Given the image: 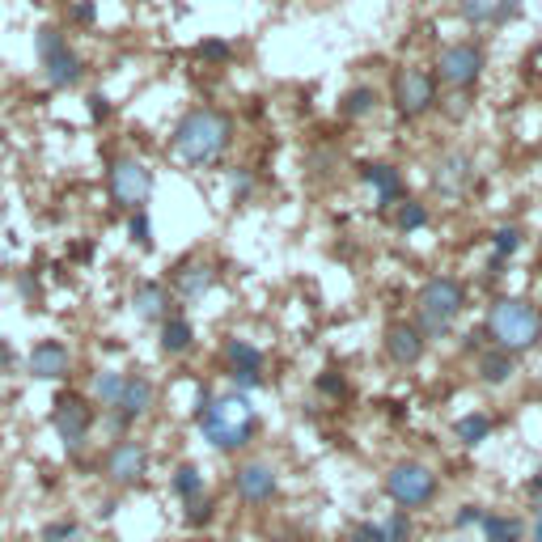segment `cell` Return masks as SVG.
<instances>
[{
  "label": "cell",
  "mask_w": 542,
  "mask_h": 542,
  "mask_svg": "<svg viewBox=\"0 0 542 542\" xmlns=\"http://www.w3.org/2000/svg\"><path fill=\"white\" fill-rule=\"evenodd\" d=\"M128 238L136 250H153V216L149 212H128Z\"/></svg>",
  "instance_id": "obj_32"
},
{
  "label": "cell",
  "mask_w": 542,
  "mask_h": 542,
  "mask_svg": "<svg viewBox=\"0 0 542 542\" xmlns=\"http://www.w3.org/2000/svg\"><path fill=\"white\" fill-rule=\"evenodd\" d=\"M483 276H487V280H500V276H504V259H496V255L487 259V271H483Z\"/></svg>",
  "instance_id": "obj_46"
},
{
  "label": "cell",
  "mask_w": 542,
  "mask_h": 542,
  "mask_svg": "<svg viewBox=\"0 0 542 542\" xmlns=\"http://www.w3.org/2000/svg\"><path fill=\"white\" fill-rule=\"evenodd\" d=\"M441 492V479L432 466L424 462H394L386 471V496L399 504V509H424Z\"/></svg>",
  "instance_id": "obj_8"
},
{
  "label": "cell",
  "mask_w": 542,
  "mask_h": 542,
  "mask_svg": "<svg viewBox=\"0 0 542 542\" xmlns=\"http://www.w3.org/2000/svg\"><path fill=\"white\" fill-rule=\"evenodd\" d=\"M428 221H432V212L424 200H411L407 195L403 204H394V229L399 233H420V229H428Z\"/></svg>",
  "instance_id": "obj_28"
},
{
  "label": "cell",
  "mask_w": 542,
  "mask_h": 542,
  "mask_svg": "<svg viewBox=\"0 0 542 542\" xmlns=\"http://www.w3.org/2000/svg\"><path fill=\"white\" fill-rule=\"evenodd\" d=\"M343 119H369L373 111H377V89L373 85H356V89H348V94H343Z\"/></svg>",
  "instance_id": "obj_29"
},
{
  "label": "cell",
  "mask_w": 542,
  "mask_h": 542,
  "mask_svg": "<svg viewBox=\"0 0 542 542\" xmlns=\"http://www.w3.org/2000/svg\"><path fill=\"white\" fill-rule=\"evenodd\" d=\"M479 530L487 542H526V521L513 513H483Z\"/></svg>",
  "instance_id": "obj_25"
},
{
  "label": "cell",
  "mask_w": 542,
  "mask_h": 542,
  "mask_svg": "<svg viewBox=\"0 0 542 542\" xmlns=\"http://www.w3.org/2000/svg\"><path fill=\"white\" fill-rule=\"evenodd\" d=\"M17 293H22L26 301H34V297H39V280H34L30 271H22V276H17Z\"/></svg>",
  "instance_id": "obj_44"
},
{
  "label": "cell",
  "mask_w": 542,
  "mask_h": 542,
  "mask_svg": "<svg viewBox=\"0 0 542 542\" xmlns=\"http://www.w3.org/2000/svg\"><path fill=\"white\" fill-rule=\"evenodd\" d=\"M475 183V161L471 153L462 149H449L437 157V166H432V191L441 195V200H462L466 191Z\"/></svg>",
  "instance_id": "obj_13"
},
{
  "label": "cell",
  "mask_w": 542,
  "mask_h": 542,
  "mask_svg": "<svg viewBox=\"0 0 542 542\" xmlns=\"http://www.w3.org/2000/svg\"><path fill=\"white\" fill-rule=\"evenodd\" d=\"M479 521H483V509H479V504H466V509H458L454 526L458 530H471V526H479Z\"/></svg>",
  "instance_id": "obj_42"
},
{
  "label": "cell",
  "mask_w": 542,
  "mask_h": 542,
  "mask_svg": "<svg viewBox=\"0 0 542 542\" xmlns=\"http://www.w3.org/2000/svg\"><path fill=\"white\" fill-rule=\"evenodd\" d=\"M492 432H496V420L487 411H466V415L454 420V437L466 449H479L483 441H492Z\"/></svg>",
  "instance_id": "obj_24"
},
{
  "label": "cell",
  "mask_w": 542,
  "mask_h": 542,
  "mask_svg": "<svg viewBox=\"0 0 542 542\" xmlns=\"http://www.w3.org/2000/svg\"><path fill=\"white\" fill-rule=\"evenodd\" d=\"M441 106V81L432 68L420 64H403L394 72V111L403 119H424Z\"/></svg>",
  "instance_id": "obj_7"
},
{
  "label": "cell",
  "mask_w": 542,
  "mask_h": 542,
  "mask_svg": "<svg viewBox=\"0 0 542 542\" xmlns=\"http://www.w3.org/2000/svg\"><path fill=\"white\" fill-rule=\"evenodd\" d=\"M216 288V267L204 259H187L170 271V293L174 301H200Z\"/></svg>",
  "instance_id": "obj_17"
},
{
  "label": "cell",
  "mask_w": 542,
  "mask_h": 542,
  "mask_svg": "<svg viewBox=\"0 0 542 542\" xmlns=\"http://www.w3.org/2000/svg\"><path fill=\"white\" fill-rule=\"evenodd\" d=\"M462 348L479 356V352L487 348V331H483V327H475V331H466V335H462Z\"/></svg>",
  "instance_id": "obj_43"
},
{
  "label": "cell",
  "mask_w": 542,
  "mask_h": 542,
  "mask_svg": "<svg viewBox=\"0 0 542 542\" xmlns=\"http://www.w3.org/2000/svg\"><path fill=\"white\" fill-rule=\"evenodd\" d=\"M466 301H471V293H466V284L454 280V276H432L424 280V288L415 293V327L424 331V339H445L449 331H454V322L466 314Z\"/></svg>",
  "instance_id": "obj_4"
},
{
  "label": "cell",
  "mask_w": 542,
  "mask_h": 542,
  "mask_svg": "<svg viewBox=\"0 0 542 542\" xmlns=\"http://www.w3.org/2000/svg\"><path fill=\"white\" fill-rule=\"evenodd\" d=\"M437 111H445V119H449V123H462L466 115H471V98H466V94L441 98V106H437Z\"/></svg>",
  "instance_id": "obj_37"
},
{
  "label": "cell",
  "mask_w": 542,
  "mask_h": 542,
  "mask_svg": "<svg viewBox=\"0 0 542 542\" xmlns=\"http://www.w3.org/2000/svg\"><path fill=\"white\" fill-rule=\"evenodd\" d=\"M132 314L140 322H161L166 314H174V293L166 280H136L132 288Z\"/></svg>",
  "instance_id": "obj_20"
},
{
  "label": "cell",
  "mask_w": 542,
  "mask_h": 542,
  "mask_svg": "<svg viewBox=\"0 0 542 542\" xmlns=\"http://www.w3.org/2000/svg\"><path fill=\"white\" fill-rule=\"evenodd\" d=\"M483 68H487V51H483L475 39H458V43L441 47L437 68H432V72H437V81L449 85L454 94H466V89L479 85Z\"/></svg>",
  "instance_id": "obj_9"
},
{
  "label": "cell",
  "mask_w": 542,
  "mask_h": 542,
  "mask_svg": "<svg viewBox=\"0 0 542 542\" xmlns=\"http://www.w3.org/2000/svg\"><path fill=\"white\" fill-rule=\"evenodd\" d=\"M233 492H238L242 504H250V509H263V504H271L280 496V475L271 462H242L238 471H233Z\"/></svg>",
  "instance_id": "obj_12"
},
{
  "label": "cell",
  "mask_w": 542,
  "mask_h": 542,
  "mask_svg": "<svg viewBox=\"0 0 542 542\" xmlns=\"http://www.w3.org/2000/svg\"><path fill=\"white\" fill-rule=\"evenodd\" d=\"M183 517H187V526H195V530H200V526H208V521H212V500H191V504H183Z\"/></svg>",
  "instance_id": "obj_36"
},
{
  "label": "cell",
  "mask_w": 542,
  "mask_h": 542,
  "mask_svg": "<svg viewBox=\"0 0 542 542\" xmlns=\"http://www.w3.org/2000/svg\"><path fill=\"white\" fill-rule=\"evenodd\" d=\"M195 56H200L204 64H229V60H233V43H225V39H204L200 47H195Z\"/></svg>",
  "instance_id": "obj_34"
},
{
  "label": "cell",
  "mask_w": 542,
  "mask_h": 542,
  "mask_svg": "<svg viewBox=\"0 0 542 542\" xmlns=\"http://www.w3.org/2000/svg\"><path fill=\"white\" fill-rule=\"evenodd\" d=\"M161 327V352L166 356H187L191 348H195V327H191V318L187 314H166L157 322Z\"/></svg>",
  "instance_id": "obj_23"
},
{
  "label": "cell",
  "mask_w": 542,
  "mask_h": 542,
  "mask_svg": "<svg viewBox=\"0 0 542 542\" xmlns=\"http://www.w3.org/2000/svg\"><path fill=\"white\" fill-rule=\"evenodd\" d=\"M94 250H98L94 242H72V250H68V255L77 259V263H89V259H94Z\"/></svg>",
  "instance_id": "obj_45"
},
{
  "label": "cell",
  "mask_w": 542,
  "mask_h": 542,
  "mask_svg": "<svg viewBox=\"0 0 542 542\" xmlns=\"http://www.w3.org/2000/svg\"><path fill=\"white\" fill-rule=\"evenodd\" d=\"M475 373H479L483 386H509L513 373H517V356H509V352H500V348L487 343V348L479 352V360H475Z\"/></svg>",
  "instance_id": "obj_22"
},
{
  "label": "cell",
  "mask_w": 542,
  "mask_h": 542,
  "mask_svg": "<svg viewBox=\"0 0 542 542\" xmlns=\"http://www.w3.org/2000/svg\"><path fill=\"white\" fill-rule=\"evenodd\" d=\"M170 492L191 504V500H200L204 496V475H200V466L195 462H183V466H174V475H170Z\"/></svg>",
  "instance_id": "obj_27"
},
{
  "label": "cell",
  "mask_w": 542,
  "mask_h": 542,
  "mask_svg": "<svg viewBox=\"0 0 542 542\" xmlns=\"http://www.w3.org/2000/svg\"><path fill=\"white\" fill-rule=\"evenodd\" d=\"M123 386H128V373H119V369H98V373H94V382H89V399L102 403L106 411H111V407L119 403Z\"/></svg>",
  "instance_id": "obj_26"
},
{
  "label": "cell",
  "mask_w": 542,
  "mask_h": 542,
  "mask_svg": "<svg viewBox=\"0 0 542 542\" xmlns=\"http://www.w3.org/2000/svg\"><path fill=\"white\" fill-rule=\"evenodd\" d=\"M233 144V115L216 111V106H195L178 119L170 136V157L187 170H204L212 161H221Z\"/></svg>",
  "instance_id": "obj_1"
},
{
  "label": "cell",
  "mask_w": 542,
  "mask_h": 542,
  "mask_svg": "<svg viewBox=\"0 0 542 542\" xmlns=\"http://www.w3.org/2000/svg\"><path fill=\"white\" fill-rule=\"evenodd\" d=\"M98 424V411H94V399H85L77 390H64L56 407H51V428H56V437L64 441L68 454H81V445L89 441V432Z\"/></svg>",
  "instance_id": "obj_10"
},
{
  "label": "cell",
  "mask_w": 542,
  "mask_h": 542,
  "mask_svg": "<svg viewBox=\"0 0 542 542\" xmlns=\"http://www.w3.org/2000/svg\"><path fill=\"white\" fill-rule=\"evenodd\" d=\"M77 521H51V526L43 530V542H72V538H77Z\"/></svg>",
  "instance_id": "obj_38"
},
{
  "label": "cell",
  "mask_w": 542,
  "mask_h": 542,
  "mask_svg": "<svg viewBox=\"0 0 542 542\" xmlns=\"http://www.w3.org/2000/svg\"><path fill=\"white\" fill-rule=\"evenodd\" d=\"M314 390L327 394V399H339V394H348V382H343L339 369H322V373L314 377Z\"/></svg>",
  "instance_id": "obj_35"
},
{
  "label": "cell",
  "mask_w": 542,
  "mask_h": 542,
  "mask_svg": "<svg viewBox=\"0 0 542 542\" xmlns=\"http://www.w3.org/2000/svg\"><path fill=\"white\" fill-rule=\"evenodd\" d=\"M534 542H542V513H538V521H534Z\"/></svg>",
  "instance_id": "obj_47"
},
{
  "label": "cell",
  "mask_w": 542,
  "mask_h": 542,
  "mask_svg": "<svg viewBox=\"0 0 542 542\" xmlns=\"http://www.w3.org/2000/svg\"><path fill=\"white\" fill-rule=\"evenodd\" d=\"M382 348H386V356L394 360V365L407 369V365H420V360H424L428 339H424V331L415 327L411 318H399V322H390V327H386Z\"/></svg>",
  "instance_id": "obj_15"
},
{
  "label": "cell",
  "mask_w": 542,
  "mask_h": 542,
  "mask_svg": "<svg viewBox=\"0 0 542 542\" xmlns=\"http://www.w3.org/2000/svg\"><path fill=\"white\" fill-rule=\"evenodd\" d=\"M153 187H157L153 170L144 166L140 157H132V153H119L111 166H106V191H111V200L123 212H140L144 204L153 200Z\"/></svg>",
  "instance_id": "obj_6"
},
{
  "label": "cell",
  "mask_w": 542,
  "mask_h": 542,
  "mask_svg": "<svg viewBox=\"0 0 542 542\" xmlns=\"http://www.w3.org/2000/svg\"><path fill=\"white\" fill-rule=\"evenodd\" d=\"M34 56H39L43 81L51 89H77L85 81V60L72 51L60 26H39V34H34Z\"/></svg>",
  "instance_id": "obj_5"
},
{
  "label": "cell",
  "mask_w": 542,
  "mask_h": 542,
  "mask_svg": "<svg viewBox=\"0 0 542 542\" xmlns=\"http://www.w3.org/2000/svg\"><path fill=\"white\" fill-rule=\"evenodd\" d=\"M229 191H233V200H238V204H246L250 195L259 191V174L250 166H233L229 170Z\"/></svg>",
  "instance_id": "obj_31"
},
{
  "label": "cell",
  "mask_w": 542,
  "mask_h": 542,
  "mask_svg": "<svg viewBox=\"0 0 542 542\" xmlns=\"http://www.w3.org/2000/svg\"><path fill=\"white\" fill-rule=\"evenodd\" d=\"M382 534H386V542H411V534H415L411 513L407 509H390V517L382 521Z\"/></svg>",
  "instance_id": "obj_33"
},
{
  "label": "cell",
  "mask_w": 542,
  "mask_h": 542,
  "mask_svg": "<svg viewBox=\"0 0 542 542\" xmlns=\"http://www.w3.org/2000/svg\"><path fill=\"white\" fill-rule=\"evenodd\" d=\"M352 542H386L382 521H360V526H352Z\"/></svg>",
  "instance_id": "obj_41"
},
{
  "label": "cell",
  "mask_w": 542,
  "mask_h": 542,
  "mask_svg": "<svg viewBox=\"0 0 542 542\" xmlns=\"http://www.w3.org/2000/svg\"><path fill=\"white\" fill-rule=\"evenodd\" d=\"M195 424H200L204 441L216 454H242L259 432V415L242 390H229V394H204L200 407H195Z\"/></svg>",
  "instance_id": "obj_2"
},
{
  "label": "cell",
  "mask_w": 542,
  "mask_h": 542,
  "mask_svg": "<svg viewBox=\"0 0 542 542\" xmlns=\"http://www.w3.org/2000/svg\"><path fill=\"white\" fill-rule=\"evenodd\" d=\"M521 246H526V229L521 225H496L492 229V255L496 259H513Z\"/></svg>",
  "instance_id": "obj_30"
},
{
  "label": "cell",
  "mask_w": 542,
  "mask_h": 542,
  "mask_svg": "<svg viewBox=\"0 0 542 542\" xmlns=\"http://www.w3.org/2000/svg\"><path fill=\"white\" fill-rule=\"evenodd\" d=\"M221 356H225V365H229V382L238 386L242 394L246 390H263V365H267V356H263V348H255L250 339H225V348H221Z\"/></svg>",
  "instance_id": "obj_11"
},
{
  "label": "cell",
  "mask_w": 542,
  "mask_h": 542,
  "mask_svg": "<svg viewBox=\"0 0 542 542\" xmlns=\"http://www.w3.org/2000/svg\"><path fill=\"white\" fill-rule=\"evenodd\" d=\"M454 13L466 26H509L521 13V0H454Z\"/></svg>",
  "instance_id": "obj_19"
},
{
  "label": "cell",
  "mask_w": 542,
  "mask_h": 542,
  "mask_svg": "<svg viewBox=\"0 0 542 542\" xmlns=\"http://www.w3.org/2000/svg\"><path fill=\"white\" fill-rule=\"evenodd\" d=\"M360 183L373 187V195H377V204H382V208H394V204L407 200L403 170L399 166H386V161H365V166H360Z\"/></svg>",
  "instance_id": "obj_18"
},
{
  "label": "cell",
  "mask_w": 542,
  "mask_h": 542,
  "mask_svg": "<svg viewBox=\"0 0 542 542\" xmlns=\"http://www.w3.org/2000/svg\"><path fill=\"white\" fill-rule=\"evenodd\" d=\"M85 111H89V119H94V123H106V119H111V98H106V94H89L85 98Z\"/></svg>",
  "instance_id": "obj_40"
},
{
  "label": "cell",
  "mask_w": 542,
  "mask_h": 542,
  "mask_svg": "<svg viewBox=\"0 0 542 542\" xmlns=\"http://www.w3.org/2000/svg\"><path fill=\"white\" fill-rule=\"evenodd\" d=\"M153 403H157V386H153V377H144V373H128V386H123L115 411H123L128 420H136V424H140L144 415L153 411Z\"/></svg>",
  "instance_id": "obj_21"
},
{
  "label": "cell",
  "mask_w": 542,
  "mask_h": 542,
  "mask_svg": "<svg viewBox=\"0 0 542 542\" xmlns=\"http://www.w3.org/2000/svg\"><path fill=\"white\" fill-rule=\"evenodd\" d=\"M487 343L509 356H526L542 343V310L526 297H500L483 318Z\"/></svg>",
  "instance_id": "obj_3"
},
{
  "label": "cell",
  "mask_w": 542,
  "mask_h": 542,
  "mask_svg": "<svg viewBox=\"0 0 542 542\" xmlns=\"http://www.w3.org/2000/svg\"><path fill=\"white\" fill-rule=\"evenodd\" d=\"M72 22L77 26H98V0H77V5H72Z\"/></svg>",
  "instance_id": "obj_39"
},
{
  "label": "cell",
  "mask_w": 542,
  "mask_h": 542,
  "mask_svg": "<svg viewBox=\"0 0 542 542\" xmlns=\"http://www.w3.org/2000/svg\"><path fill=\"white\" fill-rule=\"evenodd\" d=\"M102 471L119 487H136L144 479V471H149V449H144L140 441H132V437H123V441H115L111 449H106Z\"/></svg>",
  "instance_id": "obj_14"
},
{
  "label": "cell",
  "mask_w": 542,
  "mask_h": 542,
  "mask_svg": "<svg viewBox=\"0 0 542 542\" xmlns=\"http://www.w3.org/2000/svg\"><path fill=\"white\" fill-rule=\"evenodd\" d=\"M26 369L34 382H64V377L72 373V352L64 339H43L34 343V352L26 360Z\"/></svg>",
  "instance_id": "obj_16"
},
{
  "label": "cell",
  "mask_w": 542,
  "mask_h": 542,
  "mask_svg": "<svg viewBox=\"0 0 542 542\" xmlns=\"http://www.w3.org/2000/svg\"><path fill=\"white\" fill-rule=\"evenodd\" d=\"M9 356H13V352L5 348V343H0V365H9Z\"/></svg>",
  "instance_id": "obj_48"
}]
</instances>
